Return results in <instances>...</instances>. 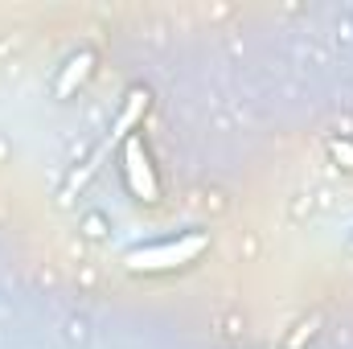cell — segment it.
I'll return each mask as SVG.
<instances>
[{"instance_id":"5","label":"cell","mask_w":353,"mask_h":349,"mask_svg":"<svg viewBox=\"0 0 353 349\" xmlns=\"http://www.w3.org/2000/svg\"><path fill=\"white\" fill-rule=\"evenodd\" d=\"M333 152H337V157H345V161L353 165V148H350V144H333Z\"/></svg>"},{"instance_id":"3","label":"cell","mask_w":353,"mask_h":349,"mask_svg":"<svg viewBox=\"0 0 353 349\" xmlns=\"http://www.w3.org/2000/svg\"><path fill=\"white\" fill-rule=\"evenodd\" d=\"M123 173H128V185H132L136 197H144V201L161 197V185H157L152 161L144 152V140H136V136H128V144H123Z\"/></svg>"},{"instance_id":"4","label":"cell","mask_w":353,"mask_h":349,"mask_svg":"<svg viewBox=\"0 0 353 349\" xmlns=\"http://www.w3.org/2000/svg\"><path fill=\"white\" fill-rule=\"evenodd\" d=\"M90 62H94L90 54H79V58H70V62H66V70H62V79H58V94H70V90L79 87V83H83V79L90 74Z\"/></svg>"},{"instance_id":"1","label":"cell","mask_w":353,"mask_h":349,"mask_svg":"<svg viewBox=\"0 0 353 349\" xmlns=\"http://www.w3.org/2000/svg\"><path fill=\"white\" fill-rule=\"evenodd\" d=\"M210 247L205 235H181V239H169V243H152V247H136L128 251V267L132 271H173V267H185L193 263L201 251Z\"/></svg>"},{"instance_id":"2","label":"cell","mask_w":353,"mask_h":349,"mask_svg":"<svg viewBox=\"0 0 353 349\" xmlns=\"http://www.w3.org/2000/svg\"><path fill=\"white\" fill-rule=\"evenodd\" d=\"M144 111H148V90H132V94H128V103H123V111L115 115V123H111L107 140L99 144V152L87 161V169H83V173H74V185H83V181H87L94 169H99V161H103V157H107V152H111V148H115V144L128 136V128H136V119H140Z\"/></svg>"}]
</instances>
